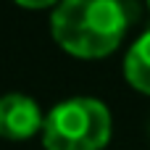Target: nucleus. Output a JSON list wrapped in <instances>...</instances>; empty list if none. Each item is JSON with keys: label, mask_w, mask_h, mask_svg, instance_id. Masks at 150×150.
I'll return each instance as SVG.
<instances>
[{"label": "nucleus", "mask_w": 150, "mask_h": 150, "mask_svg": "<svg viewBox=\"0 0 150 150\" xmlns=\"http://www.w3.org/2000/svg\"><path fill=\"white\" fill-rule=\"evenodd\" d=\"M124 76L134 90L150 95V29L142 32L137 42L129 47L124 61Z\"/></svg>", "instance_id": "nucleus-4"}, {"label": "nucleus", "mask_w": 150, "mask_h": 150, "mask_svg": "<svg viewBox=\"0 0 150 150\" xmlns=\"http://www.w3.org/2000/svg\"><path fill=\"white\" fill-rule=\"evenodd\" d=\"M129 11L116 0H66L53 11V37L79 58H103L119 47Z\"/></svg>", "instance_id": "nucleus-1"}, {"label": "nucleus", "mask_w": 150, "mask_h": 150, "mask_svg": "<svg viewBox=\"0 0 150 150\" xmlns=\"http://www.w3.org/2000/svg\"><path fill=\"white\" fill-rule=\"evenodd\" d=\"M108 140L111 113L95 98L63 100L45 116V150H103Z\"/></svg>", "instance_id": "nucleus-2"}, {"label": "nucleus", "mask_w": 150, "mask_h": 150, "mask_svg": "<svg viewBox=\"0 0 150 150\" xmlns=\"http://www.w3.org/2000/svg\"><path fill=\"white\" fill-rule=\"evenodd\" d=\"M148 11H150V3H148Z\"/></svg>", "instance_id": "nucleus-5"}, {"label": "nucleus", "mask_w": 150, "mask_h": 150, "mask_svg": "<svg viewBox=\"0 0 150 150\" xmlns=\"http://www.w3.org/2000/svg\"><path fill=\"white\" fill-rule=\"evenodd\" d=\"M45 127L40 105L26 95L0 98V137L5 140H29Z\"/></svg>", "instance_id": "nucleus-3"}]
</instances>
